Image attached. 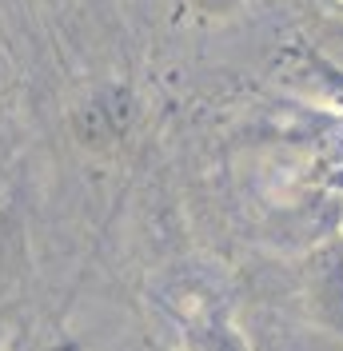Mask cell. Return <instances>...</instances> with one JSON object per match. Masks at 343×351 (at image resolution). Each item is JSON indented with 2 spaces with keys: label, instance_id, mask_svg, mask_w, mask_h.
<instances>
[{
  "label": "cell",
  "instance_id": "1",
  "mask_svg": "<svg viewBox=\"0 0 343 351\" xmlns=\"http://www.w3.org/2000/svg\"><path fill=\"white\" fill-rule=\"evenodd\" d=\"M335 4H343V0H335Z\"/></svg>",
  "mask_w": 343,
  "mask_h": 351
}]
</instances>
